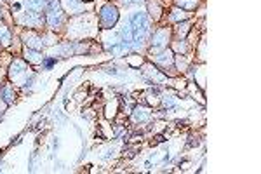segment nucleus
Instances as JSON below:
<instances>
[{
    "mask_svg": "<svg viewBox=\"0 0 261 174\" xmlns=\"http://www.w3.org/2000/svg\"><path fill=\"white\" fill-rule=\"evenodd\" d=\"M63 21H65V14H63L61 7H59V2L58 0H49L47 2V16H46L47 26L56 30L61 26Z\"/></svg>",
    "mask_w": 261,
    "mask_h": 174,
    "instance_id": "nucleus-1",
    "label": "nucleus"
},
{
    "mask_svg": "<svg viewBox=\"0 0 261 174\" xmlns=\"http://www.w3.org/2000/svg\"><path fill=\"white\" fill-rule=\"evenodd\" d=\"M100 19H101V25L104 28H113L119 19V11H117L115 5L112 4H106L103 9H101V14H100Z\"/></svg>",
    "mask_w": 261,
    "mask_h": 174,
    "instance_id": "nucleus-2",
    "label": "nucleus"
},
{
    "mask_svg": "<svg viewBox=\"0 0 261 174\" xmlns=\"http://www.w3.org/2000/svg\"><path fill=\"white\" fill-rule=\"evenodd\" d=\"M11 79L14 80V82L17 84H25V80H23V77H26V73H28V67H26L25 61H21V59H14L13 65H11Z\"/></svg>",
    "mask_w": 261,
    "mask_h": 174,
    "instance_id": "nucleus-3",
    "label": "nucleus"
},
{
    "mask_svg": "<svg viewBox=\"0 0 261 174\" xmlns=\"http://www.w3.org/2000/svg\"><path fill=\"white\" fill-rule=\"evenodd\" d=\"M21 23L26 26H40L46 23V19L42 16H38L37 13H34V11H26L25 16L21 17Z\"/></svg>",
    "mask_w": 261,
    "mask_h": 174,
    "instance_id": "nucleus-4",
    "label": "nucleus"
},
{
    "mask_svg": "<svg viewBox=\"0 0 261 174\" xmlns=\"http://www.w3.org/2000/svg\"><path fill=\"white\" fill-rule=\"evenodd\" d=\"M167 40H169V32L167 30H158L157 34L154 35V51H160L164 47H167Z\"/></svg>",
    "mask_w": 261,
    "mask_h": 174,
    "instance_id": "nucleus-5",
    "label": "nucleus"
},
{
    "mask_svg": "<svg viewBox=\"0 0 261 174\" xmlns=\"http://www.w3.org/2000/svg\"><path fill=\"white\" fill-rule=\"evenodd\" d=\"M23 40H25V44L28 46V49L40 51L42 47H44V44H42V38L37 37L35 34H25V35H23Z\"/></svg>",
    "mask_w": 261,
    "mask_h": 174,
    "instance_id": "nucleus-6",
    "label": "nucleus"
},
{
    "mask_svg": "<svg viewBox=\"0 0 261 174\" xmlns=\"http://www.w3.org/2000/svg\"><path fill=\"white\" fill-rule=\"evenodd\" d=\"M47 2L49 0H25V5L28 11H34V13H40L47 7Z\"/></svg>",
    "mask_w": 261,
    "mask_h": 174,
    "instance_id": "nucleus-7",
    "label": "nucleus"
},
{
    "mask_svg": "<svg viewBox=\"0 0 261 174\" xmlns=\"http://www.w3.org/2000/svg\"><path fill=\"white\" fill-rule=\"evenodd\" d=\"M0 96H2V100L5 101V104H11L16 101V92H14V87L13 86H5L0 89Z\"/></svg>",
    "mask_w": 261,
    "mask_h": 174,
    "instance_id": "nucleus-8",
    "label": "nucleus"
},
{
    "mask_svg": "<svg viewBox=\"0 0 261 174\" xmlns=\"http://www.w3.org/2000/svg\"><path fill=\"white\" fill-rule=\"evenodd\" d=\"M174 2L183 11H191V9H195L199 5V0H174Z\"/></svg>",
    "mask_w": 261,
    "mask_h": 174,
    "instance_id": "nucleus-9",
    "label": "nucleus"
},
{
    "mask_svg": "<svg viewBox=\"0 0 261 174\" xmlns=\"http://www.w3.org/2000/svg\"><path fill=\"white\" fill-rule=\"evenodd\" d=\"M11 38H13V35H11V32H9L7 26L0 25V44L7 47L9 44H11Z\"/></svg>",
    "mask_w": 261,
    "mask_h": 174,
    "instance_id": "nucleus-10",
    "label": "nucleus"
},
{
    "mask_svg": "<svg viewBox=\"0 0 261 174\" xmlns=\"http://www.w3.org/2000/svg\"><path fill=\"white\" fill-rule=\"evenodd\" d=\"M188 17H190V14L179 7L173 9V13H171V19L173 21H185V19H188Z\"/></svg>",
    "mask_w": 261,
    "mask_h": 174,
    "instance_id": "nucleus-11",
    "label": "nucleus"
},
{
    "mask_svg": "<svg viewBox=\"0 0 261 174\" xmlns=\"http://www.w3.org/2000/svg\"><path fill=\"white\" fill-rule=\"evenodd\" d=\"M25 54H26V59H30L32 63H42L44 61V58H42L40 54H38V51H35V49H26Z\"/></svg>",
    "mask_w": 261,
    "mask_h": 174,
    "instance_id": "nucleus-12",
    "label": "nucleus"
},
{
    "mask_svg": "<svg viewBox=\"0 0 261 174\" xmlns=\"http://www.w3.org/2000/svg\"><path fill=\"white\" fill-rule=\"evenodd\" d=\"M150 119V112L146 108H136L134 110V121H148Z\"/></svg>",
    "mask_w": 261,
    "mask_h": 174,
    "instance_id": "nucleus-13",
    "label": "nucleus"
},
{
    "mask_svg": "<svg viewBox=\"0 0 261 174\" xmlns=\"http://www.w3.org/2000/svg\"><path fill=\"white\" fill-rule=\"evenodd\" d=\"M187 32H188V25L187 23H183V25H178V28H176V34L181 37V35H187Z\"/></svg>",
    "mask_w": 261,
    "mask_h": 174,
    "instance_id": "nucleus-14",
    "label": "nucleus"
},
{
    "mask_svg": "<svg viewBox=\"0 0 261 174\" xmlns=\"http://www.w3.org/2000/svg\"><path fill=\"white\" fill-rule=\"evenodd\" d=\"M4 106H5V101L2 100V96H0V110H2V108H4Z\"/></svg>",
    "mask_w": 261,
    "mask_h": 174,
    "instance_id": "nucleus-15",
    "label": "nucleus"
},
{
    "mask_svg": "<svg viewBox=\"0 0 261 174\" xmlns=\"http://www.w3.org/2000/svg\"><path fill=\"white\" fill-rule=\"evenodd\" d=\"M124 4H131V2H139V0H122Z\"/></svg>",
    "mask_w": 261,
    "mask_h": 174,
    "instance_id": "nucleus-16",
    "label": "nucleus"
}]
</instances>
